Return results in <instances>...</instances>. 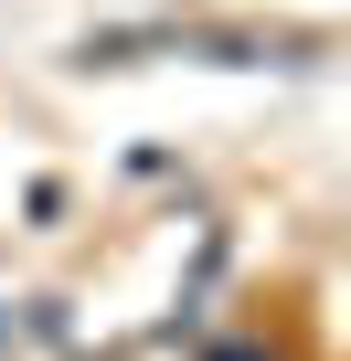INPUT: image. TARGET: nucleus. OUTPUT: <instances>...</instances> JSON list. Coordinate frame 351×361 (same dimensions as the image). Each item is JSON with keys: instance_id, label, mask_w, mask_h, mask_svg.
I'll return each instance as SVG.
<instances>
[]
</instances>
